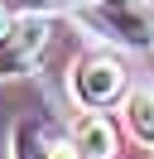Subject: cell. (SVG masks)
Returning <instances> with one entry per match:
<instances>
[{
  "mask_svg": "<svg viewBox=\"0 0 154 159\" xmlns=\"http://www.w3.org/2000/svg\"><path fill=\"white\" fill-rule=\"evenodd\" d=\"M10 29H15V20H10V10H5V5H0V43L10 39Z\"/></svg>",
  "mask_w": 154,
  "mask_h": 159,
  "instance_id": "7",
  "label": "cell"
},
{
  "mask_svg": "<svg viewBox=\"0 0 154 159\" xmlns=\"http://www.w3.org/2000/svg\"><path fill=\"white\" fill-rule=\"evenodd\" d=\"M48 43H53V20H48V15H24V20H15L10 39L0 43V77L24 72Z\"/></svg>",
  "mask_w": 154,
  "mask_h": 159,
  "instance_id": "1",
  "label": "cell"
},
{
  "mask_svg": "<svg viewBox=\"0 0 154 159\" xmlns=\"http://www.w3.org/2000/svg\"><path fill=\"white\" fill-rule=\"evenodd\" d=\"M38 159H87V154L77 149V140H53V135H43V149H38Z\"/></svg>",
  "mask_w": 154,
  "mask_h": 159,
  "instance_id": "6",
  "label": "cell"
},
{
  "mask_svg": "<svg viewBox=\"0 0 154 159\" xmlns=\"http://www.w3.org/2000/svg\"><path fill=\"white\" fill-rule=\"evenodd\" d=\"M130 130L144 145H154V92H135L130 97Z\"/></svg>",
  "mask_w": 154,
  "mask_h": 159,
  "instance_id": "5",
  "label": "cell"
},
{
  "mask_svg": "<svg viewBox=\"0 0 154 159\" xmlns=\"http://www.w3.org/2000/svg\"><path fill=\"white\" fill-rule=\"evenodd\" d=\"M120 92H125V68L116 58H87V63L72 68V97L82 106L101 111L111 101H120Z\"/></svg>",
  "mask_w": 154,
  "mask_h": 159,
  "instance_id": "2",
  "label": "cell"
},
{
  "mask_svg": "<svg viewBox=\"0 0 154 159\" xmlns=\"http://www.w3.org/2000/svg\"><path fill=\"white\" fill-rule=\"evenodd\" d=\"M101 24L111 29V39H125V43H154V24L144 15H135L130 5H106Z\"/></svg>",
  "mask_w": 154,
  "mask_h": 159,
  "instance_id": "4",
  "label": "cell"
},
{
  "mask_svg": "<svg viewBox=\"0 0 154 159\" xmlns=\"http://www.w3.org/2000/svg\"><path fill=\"white\" fill-rule=\"evenodd\" d=\"M72 140L87 159H111L116 154V125L101 116V111H87V116L72 120Z\"/></svg>",
  "mask_w": 154,
  "mask_h": 159,
  "instance_id": "3",
  "label": "cell"
},
{
  "mask_svg": "<svg viewBox=\"0 0 154 159\" xmlns=\"http://www.w3.org/2000/svg\"><path fill=\"white\" fill-rule=\"evenodd\" d=\"M101 5H130V0H101Z\"/></svg>",
  "mask_w": 154,
  "mask_h": 159,
  "instance_id": "8",
  "label": "cell"
}]
</instances>
